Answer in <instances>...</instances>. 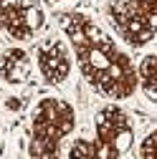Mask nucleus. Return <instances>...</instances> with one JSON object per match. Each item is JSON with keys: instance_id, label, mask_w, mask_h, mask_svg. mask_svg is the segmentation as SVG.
Here are the masks:
<instances>
[{"instance_id": "2", "label": "nucleus", "mask_w": 157, "mask_h": 159, "mask_svg": "<svg viewBox=\"0 0 157 159\" xmlns=\"http://www.w3.org/2000/svg\"><path fill=\"white\" fill-rule=\"evenodd\" d=\"M76 129V111L66 98L46 96L36 104L31 116V144L28 154L36 159L58 157L61 142Z\"/></svg>"}, {"instance_id": "5", "label": "nucleus", "mask_w": 157, "mask_h": 159, "mask_svg": "<svg viewBox=\"0 0 157 159\" xmlns=\"http://www.w3.org/2000/svg\"><path fill=\"white\" fill-rule=\"evenodd\" d=\"M46 25V13L38 0H0V30L13 41H31Z\"/></svg>"}, {"instance_id": "1", "label": "nucleus", "mask_w": 157, "mask_h": 159, "mask_svg": "<svg viewBox=\"0 0 157 159\" xmlns=\"http://www.w3.org/2000/svg\"><path fill=\"white\" fill-rule=\"evenodd\" d=\"M61 30L76 53L84 78L112 101H124L137 91V68L132 58L84 13H58Z\"/></svg>"}, {"instance_id": "7", "label": "nucleus", "mask_w": 157, "mask_h": 159, "mask_svg": "<svg viewBox=\"0 0 157 159\" xmlns=\"http://www.w3.org/2000/svg\"><path fill=\"white\" fill-rule=\"evenodd\" d=\"M31 68H33V63H31V56L26 48L13 46L0 53V78L5 84H23L31 76Z\"/></svg>"}, {"instance_id": "8", "label": "nucleus", "mask_w": 157, "mask_h": 159, "mask_svg": "<svg viewBox=\"0 0 157 159\" xmlns=\"http://www.w3.org/2000/svg\"><path fill=\"white\" fill-rule=\"evenodd\" d=\"M137 86L145 91V96L155 104L157 101V56L147 53L137 68Z\"/></svg>"}, {"instance_id": "6", "label": "nucleus", "mask_w": 157, "mask_h": 159, "mask_svg": "<svg viewBox=\"0 0 157 159\" xmlns=\"http://www.w3.org/2000/svg\"><path fill=\"white\" fill-rule=\"evenodd\" d=\"M36 66L41 71L43 81L51 86L64 84L71 73V53L64 41L58 38H46L36 48Z\"/></svg>"}, {"instance_id": "11", "label": "nucleus", "mask_w": 157, "mask_h": 159, "mask_svg": "<svg viewBox=\"0 0 157 159\" xmlns=\"http://www.w3.org/2000/svg\"><path fill=\"white\" fill-rule=\"evenodd\" d=\"M56 3H61V0H56Z\"/></svg>"}, {"instance_id": "3", "label": "nucleus", "mask_w": 157, "mask_h": 159, "mask_svg": "<svg viewBox=\"0 0 157 159\" xmlns=\"http://www.w3.org/2000/svg\"><path fill=\"white\" fill-rule=\"evenodd\" d=\"M109 20L117 28L119 38L132 48H142L155 38V15L157 0H122L109 5Z\"/></svg>"}, {"instance_id": "4", "label": "nucleus", "mask_w": 157, "mask_h": 159, "mask_svg": "<svg viewBox=\"0 0 157 159\" xmlns=\"http://www.w3.org/2000/svg\"><path fill=\"white\" fill-rule=\"evenodd\" d=\"M94 131H96L94 147L99 159H119L132 152L134 126H132L129 114L122 106L117 104L104 106L94 119Z\"/></svg>"}, {"instance_id": "9", "label": "nucleus", "mask_w": 157, "mask_h": 159, "mask_svg": "<svg viewBox=\"0 0 157 159\" xmlns=\"http://www.w3.org/2000/svg\"><path fill=\"white\" fill-rule=\"evenodd\" d=\"M69 157L71 159H94L96 157V147L89 139H76L71 144V149H69Z\"/></svg>"}, {"instance_id": "10", "label": "nucleus", "mask_w": 157, "mask_h": 159, "mask_svg": "<svg viewBox=\"0 0 157 159\" xmlns=\"http://www.w3.org/2000/svg\"><path fill=\"white\" fill-rule=\"evenodd\" d=\"M152 144H155V131L145 136V142H142V147H140V157H145V159H152Z\"/></svg>"}]
</instances>
